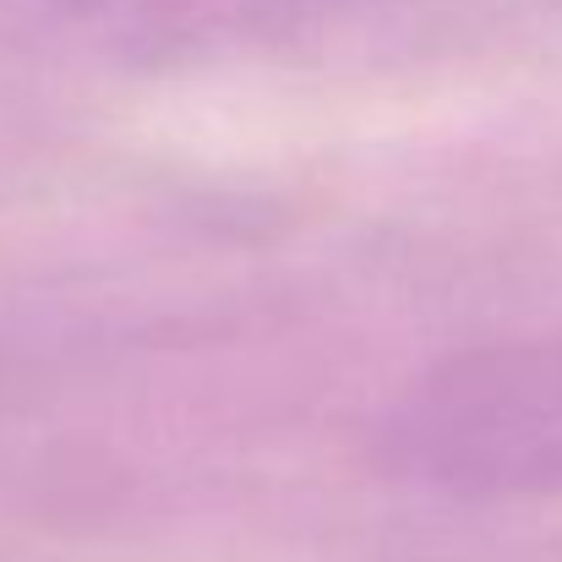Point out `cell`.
<instances>
[{"mask_svg":"<svg viewBox=\"0 0 562 562\" xmlns=\"http://www.w3.org/2000/svg\"><path fill=\"white\" fill-rule=\"evenodd\" d=\"M382 459L448 497L562 492V339L453 356L387 409Z\"/></svg>","mask_w":562,"mask_h":562,"instance_id":"cell-1","label":"cell"}]
</instances>
